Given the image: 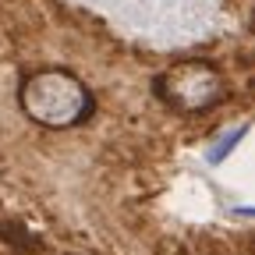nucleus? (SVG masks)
<instances>
[{
	"instance_id": "2",
	"label": "nucleus",
	"mask_w": 255,
	"mask_h": 255,
	"mask_svg": "<svg viewBox=\"0 0 255 255\" xmlns=\"http://www.w3.org/2000/svg\"><path fill=\"white\" fill-rule=\"evenodd\" d=\"M152 96L170 114L199 117V114L216 110L220 103H227L231 82L220 71V64L206 57H184L152 75Z\"/></svg>"
},
{
	"instance_id": "1",
	"label": "nucleus",
	"mask_w": 255,
	"mask_h": 255,
	"mask_svg": "<svg viewBox=\"0 0 255 255\" xmlns=\"http://www.w3.org/2000/svg\"><path fill=\"white\" fill-rule=\"evenodd\" d=\"M14 96L25 121L46 128V131H75V128L89 124L100 107L92 85L78 71L57 68V64H43V68L21 75Z\"/></svg>"
},
{
	"instance_id": "3",
	"label": "nucleus",
	"mask_w": 255,
	"mask_h": 255,
	"mask_svg": "<svg viewBox=\"0 0 255 255\" xmlns=\"http://www.w3.org/2000/svg\"><path fill=\"white\" fill-rule=\"evenodd\" d=\"M245 135H248V121L234 124L231 131H220V135L206 145V159H209V163H223V159H227V152H234L238 138H245Z\"/></svg>"
}]
</instances>
